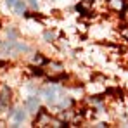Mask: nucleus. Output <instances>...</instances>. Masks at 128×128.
<instances>
[{
  "mask_svg": "<svg viewBox=\"0 0 128 128\" xmlns=\"http://www.w3.org/2000/svg\"><path fill=\"white\" fill-rule=\"evenodd\" d=\"M43 97H45V100H47L50 106H57L59 100L64 97V92H62L61 86L50 85V86H47V88L43 90Z\"/></svg>",
  "mask_w": 128,
  "mask_h": 128,
  "instance_id": "nucleus-1",
  "label": "nucleus"
},
{
  "mask_svg": "<svg viewBox=\"0 0 128 128\" xmlns=\"http://www.w3.org/2000/svg\"><path fill=\"white\" fill-rule=\"evenodd\" d=\"M24 107L28 109V112H38L36 109H40V99L36 95H30L24 100Z\"/></svg>",
  "mask_w": 128,
  "mask_h": 128,
  "instance_id": "nucleus-2",
  "label": "nucleus"
},
{
  "mask_svg": "<svg viewBox=\"0 0 128 128\" xmlns=\"http://www.w3.org/2000/svg\"><path fill=\"white\" fill-rule=\"evenodd\" d=\"M9 116L14 120V123H22L28 118V109L26 107H21V109H16V111H10Z\"/></svg>",
  "mask_w": 128,
  "mask_h": 128,
  "instance_id": "nucleus-3",
  "label": "nucleus"
},
{
  "mask_svg": "<svg viewBox=\"0 0 128 128\" xmlns=\"http://www.w3.org/2000/svg\"><path fill=\"white\" fill-rule=\"evenodd\" d=\"M14 10H16V14H19V16L26 14V2H24V0H18L16 5H14Z\"/></svg>",
  "mask_w": 128,
  "mask_h": 128,
  "instance_id": "nucleus-4",
  "label": "nucleus"
},
{
  "mask_svg": "<svg viewBox=\"0 0 128 128\" xmlns=\"http://www.w3.org/2000/svg\"><path fill=\"white\" fill-rule=\"evenodd\" d=\"M43 38H45L47 42H52V40H54V31H45V33H43Z\"/></svg>",
  "mask_w": 128,
  "mask_h": 128,
  "instance_id": "nucleus-5",
  "label": "nucleus"
},
{
  "mask_svg": "<svg viewBox=\"0 0 128 128\" xmlns=\"http://www.w3.org/2000/svg\"><path fill=\"white\" fill-rule=\"evenodd\" d=\"M16 2H18V0H5V4H7V7H9V9H14Z\"/></svg>",
  "mask_w": 128,
  "mask_h": 128,
  "instance_id": "nucleus-6",
  "label": "nucleus"
},
{
  "mask_svg": "<svg viewBox=\"0 0 128 128\" xmlns=\"http://www.w3.org/2000/svg\"><path fill=\"white\" fill-rule=\"evenodd\" d=\"M30 5L33 9H38V0H30Z\"/></svg>",
  "mask_w": 128,
  "mask_h": 128,
  "instance_id": "nucleus-7",
  "label": "nucleus"
},
{
  "mask_svg": "<svg viewBox=\"0 0 128 128\" xmlns=\"http://www.w3.org/2000/svg\"><path fill=\"white\" fill-rule=\"evenodd\" d=\"M2 106H4V104H2V100H0V109H2Z\"/></svg>",
  "mask_w": 128,
  "mask_h": 128,
  "instance_id": "nucleus-8",
  "label": "nucleus"
},
{
  "mask_svg": "<svg viewBox=\"0 0 128 128\" xmlns=\"http://www.w3.org/2000/svg\"><path fill=\"white\" fill-rule=\"evenodd\" d=\"M125 35H126V36H128V31H126V33H125Z\"/></svg>",
  "mask_w": 128,
  "mask_h": 128,
  "instance_id": "nucleus-9",
  "label": "nucleus"
}]
</instances>
